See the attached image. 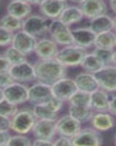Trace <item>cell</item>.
<instances>
[{
    "mask_svg": "<svg viewBox=\"0 0 116 146\" xmlns=\"http://www.w3.org/2000/svg\"><path fill=\"white\" fill-rule=\"evenodd\" d=\"M7 99L17 105L29 102V88L22 83L14 82L5 88H1L0 100Z\"/></svg>",
    "mask_w": 116,
    "mask_h": 146,
    "instance_id": "ba28073f",
    "label": "cell"
},
{
    "mask_svg": "<svg viewBox=\"0 0 116 146\" xmlns=\"http://www.w3.org/2000/svg\"><path fill=\"white\" fill-rule=\"evenodd\" d=\"M94 47L114 50L116 48V33L114 31H109L97 35Z\"/></svg>",
    "mask_w": 116,
    "mask_h": 146,
    "instance_id": "4316f807",
    "label": "cell"
},
{
    "mask_svg": "<svg viewBox=\"0 0 116 146\" xmlns=\"http://www.w3.org/2000/svg\"><path fill=\"white\" fill-rule=\"evenodd\" d=\"M12 135L9 131H0V145L7 146Z\"/></svg>",
    "mask_w": 116,
    "mask_h": 146,
    "instance_id": "f35d334b",
    "label": "cell"
},
{
    "mask_svg": "<svg viewBox=\"0 0 116 146\" xmlns=\"http://www.w3.org/2000/svg\"><path fill=\"white\" fill-rule=\"evenodd\" d=\"M87 53L86 48L73 43L59 49L56 59L66 67H75L80 66Z\"/></svg>",
    "mask_w": 116,
    "mask_h": 146,
    "instance_id": "3957f363",
    "label": "cell"
},
{
    "mask_svg": "<svg viewBox=\"0 0 116 146\" xmlns=\"http://www.w3.org/2000/svg\"><path fill=\"white\" fill-rule=\"evenodd\" d=\"M113 65L116 66V50H114L113 56Z\"/></svg>",
    "mask_w": 116,
    "mask_h": 146,
    "instance_id": "ee69618b",
    "label": "cell"
},
{
    "mask_svg": "<svg viewBox=\"0 0 116 146\" xmlns=\"http://www.w3.org/2000/svg\"><path fill=\"white\" fill-rule=\"evenodd\" d=\"M32 143L28 137L21 134H17L11 137L7 146H31Z\"/></svg>",
    "mask_w": 116,
    "mask_h": 146,
    "instance_id": "836d02e7",
    "label": "cell"
},
{
    "mask_svg": "<svg viewBox=\"0 0 116 146\" xmlns=\"http://www.w3.org/2000/svg\"><path fill=\"white\" fill-rule=\"evenodd\" d=\"M101 131L93 127L84 128L72 139L73 146H99L103 144Z\"/></svg>",
    "mask_w": 116,
    "mask_h": 146,
    "instance_id": "9c48e42d",
    "label": "cell"
},
{
    "mask_svg": "<svg viewBox=\"0 0 116 146\" xmlns=\"http://www.w3.org/2000/svg\"><path fill=\"white\" fill-rule=\"evenodd\" d=\"M114 143L116 145V135H115V137H114Z\"/></svg>",
    "mask_w": 116,
    "mask_h": 146,
    "instance_id": "7dc6e473",
    "label": "cell"
},
{
    "mask_svg": "<svg viewBox=\"0 0 116 146\" xmlns=\"http://www.w3.org/2000/svg\"><path fill=\"white\" fill-rule=\"evenodd\" d=\"M80 66L86 72L94 74L96 72L103 68L105 65L102 63L98 56L92 52L91 53H87L86 56L83 58Z\"/></svg>",
    "mask_w": 116,
    "mask_h": 146,
    "instance_id": "83f0119b",
    "label": "cell"
},
{
    "mask_svg": "<svg viewBox=\"0 0 116 146\" xmlns=\"http://www.w3.org/2000/svg\"><path fill=\"white\" fill-rule=\"evenodd\" d=\"M23 20L15 16L6 14L0 20V27H5L12 32H17L23 29Z\"/></svg>",
    "mask_w": 116,
    "mask_h": 146,
    "instance_id": "f1b7e54d",
    "label": "cell"
},
{
    "mask_svg": "<svg viewBox=\"0 0 116 146\" xmlns=\"http://www.w3.org/2000/svg\"><path fill=\"white\" fill-rule=\"evenodd\" d=\"M84 18L83 12L79 6H67L61 14L60 20L69 27L81 21Z\"/></svg>",
    "mask_w": 116,
    "mask_h": 146,
    "instance_id": "484cf974",
    "label": "cell"
},
{
    "mask_svg": "<svg viewBox=\"0 0 116 146\" xmlns=\"http://www.w3.org/2000/svg\"><path fill=\"white\" fill-rule=\"evenodd\" d=\"M37 39L24 30L15 32L12 45L25 56L34 53Z\"/></svg>",
    "mask_w": 116,
    "mask_h": 146,
    "instance_id": "4fadbf2b",
    "label": "cell"
},
{
    "mask_svg": "<svg viewBox=\"0 0 116 146\" xmlns=\"http://www.w3.org/2000/svg\"><path fill=\"white\" fill-rule=\"evenodd\" d=\"M66 2L64 0H45L39 6V8L43 16L50 19H56L68 6Z\"/></svg>",
    "mask_w": 116,
    "mask_h": 146,
    "instance_id": "d6986e66",
    "label": "cell"
},
{
    "mask_svg": "<svg viewBox=\"0 0 116 146\" xmlns=\"http://www.w3.org/2000/svg\"><path fill=\"white\" fill-rule=\"evenodd\" d=\"M58 45L51 38H42L38 40L35 47L34 53L39 59H53L56 58L58 53Z\"/></svg>",
    "mask_w": 116,
    "mask_h": 146,
    "instance_id": "e0dca14e",
    "label": "cell"
},
{
    "mask_svg": "<svg viewBox=\"0 0 116 146\" xmlns=\"http://www.w3.org/2000/svg\"><path fill=\"white\" fill-rule=\"evenodd\" d=\"M68 102V111L70 115L82 124L91 121L94 110L91 106L89 94L78 91Z\"/></svg>",
    "mask_w": 116,
    "mask_h": 146,
    "instance_id": "7a4b0ae2",
    "label": "cell"
},
{
    "mask_svg": "<svg viewBox=\"0 0 116 146\" xmlns=\"http://www.w3.org/2000/svg\"><path fill=\"white\" fill-rule=\"evenodd\" d=\"M32 145L34 146H51L53 145V140H49L46 139H42V138H35L34 140Z\"/></svg>",
    "mask_w": 116,
    "mask_h": 146,
    "instance_id": "ab89813d",
    "label": "cell"
},
{
    "mask_svg": "<svg viewBox=\"0 0 116 146\" xmlns=\"http://www.w3.org/2000/svg\"><path fill=\"white\" fill-rule=\"evenodd\" d=\"M18 1H27L28 2V0H18Z\"/></svg>",
    "mask_w": 116,
    "mask_h": 146,
    "instance_id": "c3c4849f",
    "label": "cell"
},
{
    "mask_svg": "<svg viewBox=\"0 0 116 146\" xmlns=\"http://www.w3.org/2000/svg\"><path fill=\"white\" fill-rule=\"evenodd\" d=\"M85 18L93 19L99 15L107 14V5L105 0H85L79 5Z\"/></svg>",
    "mask_w": 116,
    "mask_h": 146,
    "instance_id": "ac0fdd59",
    "label": "cell"
},
{
    "mask_svg": "<svg viewBox=\"0 0 116 146\" xmlns=\"http://www.w3.org/2000/svg\"><path fill=\"white\" fill-rule=\"evenodd\" d=\"M51 87L53 96L64 102L70 101V99L78 91L75 79L66 77L60 79Z\"/></svg>",
    "mask_w": 116,
    "mask_h": 146,
    "instance_id": "30bf717a",
    "label": "cell"
},
{
    "mask_svg": "<svg viewBox=\"0 0 116 146\" xmlns=\"http://www.w3.org/2000/svg\"><path fill=\"white\" fill-rule=\"evenodd\" d=\"M74 44L86 48L94 46L96 38V34L90 29V27L77 28L72 29Z\"/></svg>",
    "mask_w": 116,
    "mask_h": 146,
    "instance_id": "ffe728a7",
    "label": "cell"
},
{
    "mask_svg": "<svg viewBox=\"0 0 116 146\" xmlns=\"http://www.w3.org/2000/svg\"><path fill=\"white\" fill-rule=\"evenodd\" d=\"M12 64L11 62L7 58L4 54L1 55L0 56V72H10L11 69Z\"/></svg>",
    "mask_w": 116,
    "mask_h": 146,
    "instance_id": "d590c367",
    "label": "cell"
},
{
    "mask_svg": "<svg viewBox=\"0 0 116 146\" xmlns=\"http://www.w3.org/2000/svg\"><path fill=\"white\" fill-rule=\"evenodd\" d=\"M78 91L91 94L93 91L100 88L99 84L94 74L85 72L76 75L75 78Z\"/></svg>",
    "mask_w": 116,
    "mask_h": 146,
    "instance_id": "44dd1931",
    "label": "cell"
},
{
    "mask_svg": "<svg viewBox=\"0 0 116 146\" xmlns=\"http://www.w3.org/2000/svg\"><path fill=\"white\" fill-rule=\"evenodd\" d=\"M10 73L15 82L24 83L36 80L34 65L31 64L27 61L13 65Z\"/></svg>",
    "mask_w": 116,
    "mask_h": 146,
    "instance_id": "9a60e30c",
    "label": "cell"
},
{
    "mask_svg": "<svg viewBox=\"0 0 116 146\" xmlns=\"http://www.w3.org/2000/svg\"><path fill=\"white\" fill-rule=\"evenodd\" d=\"M48 35L55 42L62 47L74 43L70 27L66 25L59 18L52 20Z\"/></svg>",
    "mask_w": 116,
    "mask_h": 146,
    "instance_id": "52a82bcc",
    "label": "cell"
},
{
    "mask_svg": "<svg viewBox=\"0 0 116 146\" xmlns=\"http://www.w3.org/2000/svg\"><path fill=\"white\" fill-rule=\"evenodd\" d=\"M15 32L0 27V45L1 47H9L12 45Z\"/></svg>",
    "mask_w": 116,
    "mask_h": 146,
    "instance_id": "d6a6232c",
    "label": "cell"
},
{
    "mask_svg": "<svg viewBox=\"0 0 116 146\" xmlns=\"http://www.w3.org/2000/svg\"><path fill=\"white\" fill-rule=\"evenodd\" d=\"M36 120L33 110H18L11 119V130L16 134H28L32 131Z\"/></svg>",
    "mask_w": 116,
    "mask_h": 146,
    "instance_id": "5b68a950",
    "label": "cell"
},
{
    "mask_svg": "<svg viewBox=\"0 0 116 146\" xmlns=\"http://www.w3.org/2000/svg\"><path fill=\"white\" fill-rule=\"evenodd\" d=\"M32 10V5L27 1L11 0L7 6V14L23 20L31 15Z\"/></svg>",
    "mask_w": 116,
    "mask_h": 146,
    "instance_id": "cb8c5ba5",
    "label": "cell"
},
{
    "mask_svg": "<svg viewBox=\"0 0 116 146\" xmlns=\"http://www.w3.org/2000/svg\"><path fill=\"white\" fill-rule=\"evenodd\" d=\"M5 56L7 57V59L12 63V64H18L21 62H26L27 60V56L21 53L16 48H14L13 45L7 47L3 53Z\"/></svg>",
    "mask_w": 116,
    "mask_h": 146,
    "instance_id": "f546056e",
    "label": "cell"
},
{
    "mask_svg": "<svg viewBox=\"0 0 116 146\" xmlns=\"http://www.w3.org/2000/svg\"><path fill=\"white\" fill-rule=\"evenodd\" d=\"M68 1L72 2V3H76V4H79V5H80V3H82V2H83V1H85V0H68Z\"/></svg>",
    "mask_w": 116,
    "mask_h": 146,
    "instance_id": "f6af8a7d",
    "label": "cell"
},
{
    "mask_svg": "<svg viewBox=\"0 0 116 146\" xmlns=\"http://www.w3.org/2000/svg\"><path fill=\"white\" fill-rule=\"evenodd\" d=\"M53 19L43 15H30L23 20V30L36 39L45 38L49 34V28Z\"/></svg>",
    "mask_w": 116,
    "mask_h": 146,
    "instance_id": "277c9868",
    "label": "cell"
},
{
    "mask_svg": "<svg viewBox=\"0 0 116 146\" xmlns=\"http://www.w3.org/2000/svg\"><path fill=\"white\" fill-rule=\"evenodd\" d=\"M92 127L99 131H106L112 129L115 124L114 115L109 112H96L91 118Z\"/></svg>",
    "mask_w": 116,
    "mask_h": 146,
    "instance_id": "7402d4cb",
    "label": "cell"
},
{
    "mask_svg": "<svg viewBox=\"0 0 116 146\" xmlns=\"http://www.w3.org/2000/svg\"><path fill=\"white\" fill-rule=\"evenodd\" d=\"M15 80L10 75V72H0V87L1 88H5L8 86L13 83Z\"/></svg>",
    "mask_w": 116,
    "mask_h": 146,
    "instance_id": "e575fe53",
    "label": "cell"
},
{
    "mask_svg": "<svg viewBox=\"0 0 116 146\" xmlns=\"http://www.w3.org/2000/svg\"><path fill=\"white\" fill-rule=\"evenodd\" d=\"M18 105L8 101L7 99L0 100V115L12 118L18 113Z\"/></svg>",
    "mask_w": 116,
    "mask_h": 146,
    "instance_id": "4dcf8cb0",
    "label": "cell"
},
{
    "mask_svg": "<svg viewBox=\"0 0 116 146\" xmlns=\"http://www.w3.org/2000/svg\"><path fill=\"white\" fill-rule=\"evenodd\" d=\"M64 1H68V0H64Z\"/></svg>",
    "mask_w": 116,
    "mask_h": 146,
    "instance_id": "f907efd6",
    "label": "cell"
},
{
    "mask_svg": "<svg viewBox=\"0 0 116 146\" xmlns=\"http://www.w3.org/2000/svg\"><path fill=\"white\" fill-rule=\"evenodd\" d=\"M108 112L116 116V96H113L109 100V105Z\"/></svg>",
    "mask_w": 116,
    "mask_h": 146,
    "instance_id": "60d3db41",
    "label": "cell"
},
{
    "mask_svg": "<svg viewBox=\"0 0 116 146\" xmlns=\"http://www.w3.org/2000/svg\"><path fill=\"white\" fill-rule=\"evenodd\" d=\"M64 105V102L53 96L47 102L34 105L33 112L37 119H58V115Z\"/></svg>",
    "mask_w": 116,
    "mask_h": 146,
    "instance_id": "8992f818",
    "label": "cell"
},
{
    "mask_svg": "<svg viewBox=\"0 0 116 146\" xmlns=\"http://www.w3.org/2000/svg\"><path fill=\"white\" fill-rule=\"evenodd\" d=\"M34 138H42L54 140L57 135L56 121L47 119H37L32 129Z\"/></svg>",
    "mask_w": 116,
    "mask_h": 146,
    "instance_id": "2e32d148",
    "label": "cell"
},
{
    "mask_svg": "<svg viewBox=\"0 0 116 146\" xmlns=\"http://www.w3.org/2000/svg\"><path fill=\"white\" fill-rule=\"evenodd\" d=\"M93 53L98 56L105 66L113 65V56L114 50L105 49V48H95L93 51Z\"/></svg>",
    "mask_w": 116,
    "mask_h": 146,
    "instance_id": "1f68e13d",
    "label": "cell"
},
{
    "mask_svg": "<svg viewBox=\"0 0 116 146\" xmlns=\"http://www.w3.org/2000/svg\"><path fill=\"white\" fill-rule=\"evenodd\" d=\"M109 7L113 11V13L116 15V0H113V1L109 2Z\"/></svg>",
    "mask_w": 116,
    "mask_h": 146,
    "instance_id": "7bdbcfd3",
    "label": "cell"
},
{
    "mask_svg": "<svg viewBox=\"0 0 116 146\" xmlns=\"http://www.w3.org/2000/svg\"><path fill=\"white\" fill-rule=\"evenodd\" d=\"M110 1H113V0H109V2H110Z\"/></svg>",
    "mask_w": 116,
    "mask_h": 146,
    "instance_id": "681fc988",
    "label": "cell"
},
{
    "mask_svg": "<svg viewBox=\"0 0 116 146\" xmlns=\"http://www.w3.org/2000/svg\"><path fill=\"white\" fill-rule=\"evenodd\" d=\"M11 118L0 115V131L11 130Z\"/></svg>",
    "mask_w": 116,
    "mask_h": 146,
    "instance_id": "74e56055",
    "label": "cell"
},
{
    "mask_svg": "<svg viewBox=\"0 0 116 146\" xmlns=\"http://www.w3.org/2000/svg\"><path fill=\"white\" fill-rule=\"evenodd\" d=\"M53 96L51 86L36 82L29 88V102L32 105L47 102Z\"/></svg>",
    "mask_w": 116,
    "mask_h": 146,
    "instance_id": "7c38bea8",
    "label": "cell"
},
{
    "mask_svg": "<svg viewBox=\"0 0 116 146\" xmlns=\"http://www.w3.org/2000/svg\"><path fill=\"white\" fill-rule=\"evenodd\" d=\"M54 146H73L72 138L64 136H58L57 139L53 140Z\"/></svg>",
    "mask_w": 116,
    "mask_h": 146,
    "instance_id": "8d00e7d4",
    "label": "cell"
},
{
    "mask_svg": "<svg viewBox=\"0 0 116 146\" xmlns=\"http://www.w3.org/2000/svg\"><path fill=\"white\" fill-rule=\"evenodd\" d=\"M94 75L100 88L107 92H116V66H105Z\"/></svg>",
    "mask_w": 116,
    "mask_h": 146,
    "instance_id": "5bb4252c",
    "label": "cell"
},
{
    "mask_svg": "<svg viewBox=\"0 0 116 146\" xmlns=\"http://www.w3.org/2000/svg\"><path fill=\"white\" fill-rule=\"evenodd\" d=\"M109 92L102 88H99L90 94V102L92 109L96 112H107L109 109Z\"/></svg>",
    "mask_w": 116,
    "mask_h": 146,
    "instance_id": "603a6c76",
    "label": "cell"
},
{
    "mask_svg": "<svg viewBox=\"0 0 116 146\" xmlns=\"http://www.w3.org/2000/svg\"><path fill=\"white\" fill-rule=\"evenodd\" d=\"M89 27L96 35L113 31L114 19L109 15L104 14L91 19L90 21Z\"/></svg>",
    "mask_w": 116,
    "mask_h": 146,
    "instance_id": "d4e9b609",
    "label": "cell"
},
{
    "mask_svg": "<svg viewBox=\"0 0 116 146\" xmlns=\"http://www.w3.org/2000/svg\"><path fill=\"white\" fill-rule=\"evenodd\" d=\"M36 81L53 86L62 78L66 77L67 67L56 58L39 59L34 64Z\"/></svg>",
    "mask_w": 116,
    "mask_h": 146,
    "instance_id": "6da1fadb",
    "label": "cell"
},
{
    "mask_svg": "<svg viewBox=\"0 0 116 146\" xmlns=\"http://www.w3.org/2000/svg\"><path fill=\"white\" fill-rule=\"evenodd\" d=\"M113 19H114V29H113V31L116 33V15Z\"/></svg>",
    "mask_w": 116,
    "mask_h": 146,
    "instance_id": "bcb514c9",
    "label": "cell"
},
{
    "mask_svg": "<svg viewBox=\"0 0 116 146\" xmlns=\"http://www.w3.org/2000/svg\"><path fill=\"white\" fill-rule=\"evenodd\" d=\"M45 0H28V2H29L32 5H35V6H40Z\"/></svg>",
    "mask_w": 116,
    "mask_h": 146,
    "instance_id": "b9f144b4",
    "label": "cell"
},
{
    "mask_svg": "<svg viewBox=\"0 0 116 146\" xmlns=\"http://www.w3.org/2000/svg\"><path fill=\"white\" fill-rule=\"evenodd\" d=\"M82 129V123L70 114L64 115L56 120V131L58 136L72 139Z\"/></svg>",
    "mask_w": 116,
    "mask_h": 146,
    "instance_id": "8fae6325",
    "label": "cell"
}]
</instances>
